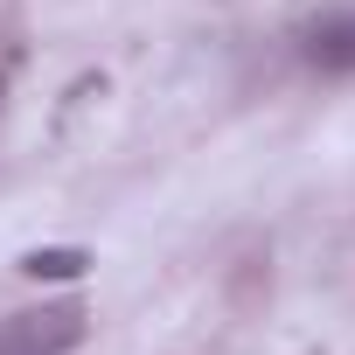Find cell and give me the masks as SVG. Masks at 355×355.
Wrapping results in <instances>:
<instances>
[{
    "label": "cell",
    "mask_w": 355,
    "mask_h": 355,
    "mask_svg": "<svg viewBox=\"0 0 355 355\" xmlns=\"http://www.w3.org/2000/svg\"><path fill=\"white\" fill-rule=\"evenodd\" d=\"M300 63L320 77H355V8H327L300 28Z\"/></svg>",
    "instance_id": "2"
},
{
    "label": "cell",
    "mask_w": 355,
    "mask_h": 355,
    "mask_svg": "<svg viewBox=\"0 0 355 355\" xmlns=\"http://www.w3.org/2000/svg\"><path fill=\"white\" fill-rule=\"evenodd\" d=\"M98 258L84 251V244H35V251H21V279H42V286H56V279H84Z\"/></svg>",
    "instance_id": "3"
},
{
    "label": "cell",
    "mask_w": 355,
    "mask_h": 355,
    "mask_svg": "<svg viewBox=\"0 0 355 355\" xmlns=\"http://www.w3.org/2000/svg\"><path fill=\"white\" fill-rule=\"evenodd\" d=\"M84 334H91V313L77 300H42L0 320V355H70L84 348Z\"/></svg>",
    "instance_id": "1"
}]
</instances>
